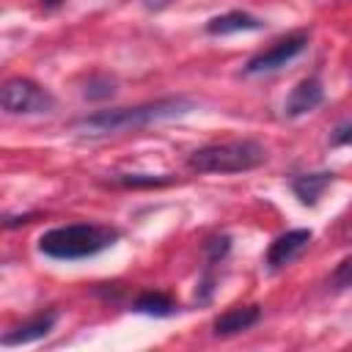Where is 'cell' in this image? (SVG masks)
I'll return each mask as SVG.
<instances>
[{
    "label": "cell",
    "instance_id": "6",
    "mask_svg": "<svg viewBox=\"0 0 352 352\" xmlns=\"http://www.w3.org/2000/svg\"><path fill=\"white\" fill-rule=\"evenodd\" d=\"M308 242H311V231H308V228H294V231L280 234V236L270 245V250H267V264H270L272 270H280V267L292 264V261L308 248Z\"/></svg>",
    "mask_w": 352,
    "mask_h": 352
},
{
    "label": "cell",
    "instance_id": "7",
    "mask_svg": "<svg viewBox=\"0 0 352 352\" xmlns=\"http://www.w3.org/2000/svg\"><path fill=\"white\" fill-rule=\"evenodd\" d=\"M322 99H324V91H322V82L316 77L300 80L286 99V116H305L314 107H319Z\"/></svg>",
    "mask_w": 352,
    "mask_h": 352
},
{
    "label": "cell",
    "instance_id": "12",
    "mask_svg": "<svg viewBox=\"0 0 352 352\" xmlns=\"http://www.w3.org/2000/svg\"><path fill=\"white\" fill-rule=\"evenodd\" d=\"M132 308L138 314H146V316H170L176 311V302L165 294H140Z\"/></svg>",
    "mask_w": 352,
    "mask_h": 352
},
{
    "label": "cell",
    "instance_id": "16",
    "mask_svg": "<svg viewBox=\"0 0 352 352\" xmlns=\"http://www.w3.org/2000/svg\"><path fill=\"white\" fill-rule=\"evenodd\" d=\"M330 143H333V146H346V143H352V118L344 121V124H338V126L333 129Z\"/></svg>",
    "mask_w": 352,
    "mask_h": 352
},
{
    "label": "cell",
    "instance_id": "10",
    "mask_svg": "<svg viewBox=\"0 0 352 352\" xmlns=\"http://www.w3.org/2000/svg\"><path fill=\"white\" fill-rule=\"evenodd\" d=\"M333 179H336L333 173H302V176H297V179L292 182V190H294V195H297L305 206H314V204L322 198V192L330 187Z\"/></svg>",
    "mask_w": 352,
    "mask_h": 352
},
{
    "label": "cell",
    "instance_id": "13",
    "mask_svg": "<svg viewBox=\"0 0 352 352\" xmlns=\"http://www.w3.org/2000/svg\"><path fill=\"white\" fill-rule=\"evenodd\" d=\"M113 91H116V82L110 77H91L82 88V96L85 99H107V96H113Z\"/></svg>",
    "mask_w": 352,
    "mask_h": 352
},
{
    "label": "cell",
    "instance_id": "11",
    "mask_svg": "<svg viewBox=\"0 0 352 352\" xmlns=\"http://www.w3.org/2000/svg\"><path fill=\"white\" fill-rule=\"evenodd\" d=\"M52 324H55V316H52V314L38 316V319H33V322L16 327L14 333H6V336H3V346H16V344H30V341H36V338H44V336L52 330Z\"/></svg>",
    "mask_w": 352,
    "mask_h": 352
},
{
    "label": "cell",
    "instance_id": "17",
    "mask_svg": "<svg viewBox=\"0 0 352 352\" xmlns=\"http://www.w3.org/2000/svg\"><path fill=\"white\" fill-rule=\"evenodd\" d=\"M226 250H228V239H226V236H220V239H212V242H209V258H212V261H214L217 256H223Z\"/></svg>",
    "mask_w": 352,
    "mask_h": 352
},
{
    "label": "cell",
    "instance_id": "4",
    "mask_svg": "<svg viewBox=\"0 0 352 352\" xmlns=\"http://www.w3.org/2000/svg\"><path fill=\"white\" fill-rule=\"evenodd\" d=\"M0 102H3V110L11 113V116L50 113L55 107L52 94H47L38 82H33L28 77H11V80H6V85L0 91Z\"/></svg>",
    "mask_w": 352,
    "mask_h": 352
},
{
    "label": "cell",
    "instance_id": "3",
    "mask_svg": "<svg viewBox=\"0 0 352 352\" xmlns=\"http://www.w3.org/2000/svg\"><path fill=\"white\" fill-rule=\"evenodd\" d=\"M267 160V151L256 140H231V143H212L190 154L187 165L198 173H239L253 170Z\"/></svg>",
    "mask_w": 352,
    "mask_h": 352
},
{
    "label": "cell",
    "instance_id": "18",
    "mask_svg": "<svg viewBox=\"0 0 352 352\" xmlns=\"http://www.w3.org/2000/svg\"><path fill=\"white\" fill-rule=\"evenodd\" d=\"M44 3H47V6H58L60 0H44Z\"/></svg>",
    "mask_w": 352,
    "mask_h": 352
},
{
    "label": "cell",
    "instance_id": "15",
    "mask_svg": "<svg viewBox=\"0 0 352 352\" xmlns=\"http://www.w3.org/2000/svg\"><path fill=\"white\" fill-rule=\"evenodd\" d=\"M330 286L333 289H346V286H352V256L349 258H344L336 270H333V275H330Z\"/></svg>",
    "mask_w": 352,
    "mask_h": 352
},
{
    "label": "cell",
    "instance_id": "8",
    "mask_svg": "<svg viewBox=\"0 0 352 352\" xmlns=\"http://www.w3.org/2000/svg\"><path fill=\"white\" fill-rule=\"evenodd\" d=\"M261 311L256 305H245V308H231L226 311L223 316L214 319V333L217 336H234V333H242L248 327H253L258 322Z\"/></svg>",
    "mask_w": 352,
    "mask_h": 352
},
{
    "label": "cell",
    "instance_id": "5",
    "mask_svg": "<svg viewBox=\"0 0 352 352\" xmlns=\"http://www.w3.org/2000/svg\"><path fill=\"white\" fill-rule=\"evenodd\" d=\"M305 47H308V36H305V33H292V36H286V38L275 41L270 50H264V52L253 55V58L248 60L245 72H248V74H258V72L280 69V66H286L292 58H297Z\"/></svg>",
    "mask_w": 352,
    "mask_h": 352
},
{
    "label": "cell",
    "instance_id": "14",
    "mask_svg": "<svg viewBox=\"0 0 352 352\" xmlns=\"http://www.w3.org/2000/svg\"><path fill=\"white\" fill-rule=\"evenodd\" d=\"M118 184L124 187H160V184H168L170 176H148V173H124L116 179Z\"/></svg>",
    "mask_w": 352,
    "mask_h": 352
},
{
    "label": "cell",
    "instance_id": "1",
    "mask_svg": "<svg viewBox=\"0 0 352 352\" xmlns=\"http://www.w3.org/2000/svg\"><path fill=\"white\" fill-rule=\"evenodd\" d=\"M192 110V102L184 96H168L157 102H146L138 107H118V110H102L85 118H77L72 126L85 132V135H110V132H126V129H140L157 121H168L176 116H184Z\"/></svg>",
    "mask_w": 352,
    "mask_h": 352
},
{
    "label": "cell",
    "instance_id": "9",
    "mask_svg": "<svg viewBox=\"0 0 352 352\" xmlns=\"http://www.w3.org/2000/svg\"><path fill=\"white\" fill-rule=\"evenodd\" d=\"M258 28H261V22L245 11H228V14H220L206 22V33H212V36H228V33L258 30Z\"/></svg>",
    "mask_w": 352,
    "mask_h": 352
},
{
    "label": "cell",
    "instance_id": "2",
    "mask_svg": "<svg viewBox=\"0 0 352 352\" xmlns=\"http://www.w3.org/2000/svg\"><path fill=\"white\" fill-rule=\"evenodd\" d=\"M116 236H118L116 231L102 228V226L72 223V226H60V228H52V231L41 234L38 250L50 258L74 261V258H88V256L110 248L116 242Z\"/></svg>",
    "mask_w": 352,
    "mask_h": 352
}]
</instances>
